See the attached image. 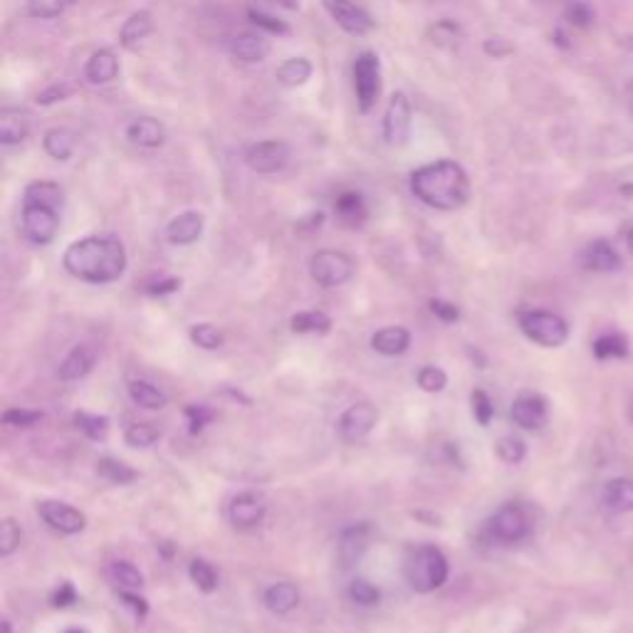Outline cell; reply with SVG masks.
Here are the masks:
<instances>
[{"label":"cell","instance_id":"2e32d148","mask_svg":"<svg viewBox=\"0 0 633 633\" xmlns=\"http://www.w3.org/2000/svg\"><path fill=\"white\" fill-rule=\"evenodd\" d=\"M206 218L198 210H184L176 218H171L166 226V241L171 245H194L204 235Z\"/></svg>","mask_w":633,"mask_h":633},{"label":"cell","instance_id":"74e56055","mask_svg":"<svg viewBox=\"0 0 633 633\" xmlns=\"http://www.w3.org/2000/svg\"><path fill=\"white\" fill-rule=\"evenodd\" d=\"M188 577L204 594H214L218 589V572L214 569V564L206 562V560L191 562Z\"/></svg>","mask_w":633,"mask_h":633},{"label":"cell","instance_id":"9f6ffc18","mask_svg":"<svg viewBox=\"0 0 633 633\" xmlns=\"http://www.w3.org/2000/svg\"><path fill=\"white\" fill-rule=\"evenodd\" d=\"M77 601V591L70 582H62L60 587H57L53 591V597H50V603L55 609H67V607H72V603Z\"/></svg>","mask_w":633,"mask_h":633},{"label":"cell","instance_id":"603a6c76","mask_svg":"<svg viewBox=\"0 0 633 633\" xmlns=\"http://www.w3.org/2000/svg\"><path fill=\"white\" fill-rule=\"evenodd\" d=\"M300 589L290 582H277L273 587H267L263 594V603L267 611L277 613V617H285V613L295 611L300 607Z\"/></svg>","mask_w":633,"mask_h":633},{"label":"cell","instance_id":"7a4b0ae2","mask_svg":"<svg viewBox=\"0 0 633 633\" xmlns=\"http://www.w3.org/2000/svg\"><path fill=\"white\" fill-rule=\"evenodd\" d=\"M411 194L428 208L458 210L470 198V179L458 161H430L411 174Z\"/></svg>","mask_w":633,"mask_h":633},{"label":"cell","instance_id":"f546056e","mask_svg":"<svg viewBox=\"0 0 633 633\" xmlns=\"http://www.w3.org/2000/svg\"><path fill=\"white\" fill-rule=\"evenodd\" d=\"M277 82L283 84V88H304L307 82L312 80V62L307 60V57H290V60H285L280 67H277Z\"/></svg>","mask_w":633,"mask_h":633},{"label":"cell","instance_id":"8d00e7d4","mask_svg":"<svg viewBox=\"0 0 633 633\" xmlns=\"http://www.w3.org/2000/svg\"><path fill=\"white\" fill-rule=\"evenodd\" d=\"M74 426L80 428L90 440H104L110 434V418L97 416V414H88V411H77Z\"/></svg>","mask_w":633,"mask_h":633},{"label":"cell","instance_id":"be15d7a7","mask_svg":"<svg viewBox=\"0 0 633 633\" xmlns=\"http://www.w3.org/2000/svg\"><path fill=\"white\" fill-rule=\"evenodd\" d=\"M3 631L11 633V621H3Z\"/></svg>","mask_w":633,"mask_h":633},{"label":"cell","instance_id":"7402d4cb","mask_svg":"<svg viewBox=\"0 0 633 633\" xmlns=\"http://www.w3.org/2000/svg\"><path fill=\"white\" fill-rule=\"evenodd\" d=\"M119 77V57L112 50H97L84 65V80L90 84H110Z\"/></svg>","mask_w":633,"mask_h":633},{"label":"cell","instance_id":"ba28073f","mask_svg":"<svg viewBox=\"0 0 633 633\" xmlns=\"http://www.w3.org/2000/svg\"><path fill=\"white\" fill-rule=\"evenodd\" d=\"M60 214L62 210L41 206V204H23L21 223L23 235L33 245H50L55 241L57 230H60Z\"/></svg>","mask_w":633,"mask_h":633},{"label":"cell","instance_id":"94428289","mask_svg":"<svg viewBox=\"0 0 633 633\" xmlns=\"http://www.w3.org/2000/svg\"><path fill=\"white\" fill-rule=\"evenodd\" d=\"M626 102H629V107L633 110V82L626 88Z\"/></svg>","mask_w":633,"mask_h":633},{"label":"cell","instance_id":"30bf717a","mask_svg":"<svg viewBox=\"0 0 633 633\" xmlns=\"http://www.w3.org/2000/svg\"><path fill=\"white\" fill-rule=\"evenodd\" d=\"M290 157H292L290 143L283 139H267L253 143V147L245 151V164L251 166L255 174L271 176L290 164Z\"/></svg>","mask_w":633,"mask_h":633},{"label":"cell","instance_id":"52a82bcc","mask_svg":"<svg viewBox=\"0 0 633 633\" xmlns=\"http://www.w3.org/2000/svg\"><path fill=\"white\" fill-rule=\"evenodd\" d=\"M487 532H491L493 540L500 544L522 542L532 532L530 515L525 513L522 505L507 503L491 517V522H487Z\"/></svg>","mask_w":633,"mask_h":633},{"label":"cell","instance_id":"6f0895ef","mask_svg":"<svg viewBox=\"0 0 633 633\" xmlns=\"http://www.w3.org/2000/svg\"><path fill=\"white\" fill-rule=\"evenodd\" d=\"M181 287V280H176V277H164V280H159V283H151L147 287V292L151 297H161V295H171V292H176Z\"/></svg>","mask_w":633,"mask_h":633},{"label":"cell","instance_id":"680465c9","mask_svg":"<svg viewBox=\"0 0 633 633\" xmlns=\"http://www.w3.org/2000/svg\"><path fill=\"white\" fill-rule=\"evenodd\" d=\"M485 53L491 57H505L510 53V45H505L500 37H491V41H485Z\"/></svg>","mask_w":633,"mask_h":633},{"label":"cell","instance_id":"e575fe53","mask_svg":"<svg viewBox=\"0 0 633 633\" xmlns=\"http://www.w3.org/2000/svg\"><path fill=\"white\" fill-rule=\"evenodd\" d=\"M594 357L599 361H607V359H623L629 357V342L623 334L619 332H609V334H601V337L594 342Z\"/></svg>","mask_w":633,"mask_h":633},{"label":"cell","instance_id":"3957f363","mask_svg":"<svg viewBox=\"0 0 633 633\" xmlns=\"http://www.w3.org/2000/svg\"><path fill=\"white\" fill-rule=\"evenodd\" d=\"M450 564L436 544L411 546L404 560V577L416 594H430L448 582Z\"/></svg>","mask_w":633,"mask_h":633},{"label":"cell","instance_id":"277c9868","mask_svg":"<svg viewBox=\"0 0 633 633\" xmlns=\"http://www.w3.org/2000/svg\"><path fill=\"white\" fill-rule=\"evenodd\" d=\"M520 330L527 339L546 349H557L569 339V324L560 314L546 310H527L520 314Z\"/></svg>","mask_w":633,"mask_h":633},{"label":"cell","instance_id":"cb8c5ba5","mask_svg":"<svg viewBox=\"0 0 633 633\" xmlns=\"http://www.w3.org/2000/svg\"><path fill=\"white\" fill-rule=\"evenodd\" d=\"M334 214H337L342 226L359 228L367 220V200L359 191H342L334 200Z\"/></svg>","mask_w":633,"mask_h":633},{"label":"cell","instance_id":"7c38bea8","mask_svg":"<svg viewBox=\"0 0 633 633\" xmlns=\"http://www.w3.org/2000/svg\"><path fill=\"white\" fill-rule=\"evenodd\" d=\"M37 515L43 517V522L47 527H53L55 532L62 534H80L84 527H88V517L84 513L77 510V507L57 500H45L37 505Z\"/></svg>","mask_w":633,"mask_h":633},{"label":"cell","instance_id":"681fc988","mask_svg":"<svg viewBox=\"0 0 633 633\" xmlns=\"http://www.w3.org/2000/svg\"><path fill=\"white\" fill-rule=\"evenodd\" d=\"M186 418H188L191 434H200V430H204L210 421L216 418V411L208 408V406L191 404V406H186Z\"/></svg>","mask_w":633,"mask_h":633},{"label":"cell","instance_id":"f35d334b","mask_svg":"<svg viewBox=\"0 0 633 633\" xmlns=\"http://www.w3.org/2000/svg\"><path fill=\"white\" fill-rule=\"evenodd\" d=\"M70 5L72 0H27V15L37 18V21H55Z\"/></svg>","mask_w":633,"mask_h":633},{"label":"cell","instance_id":"6da1fadb","mask_svg":"<svg viewBox=\"0 0 633 633\" xmlns=\"http://www.w3.org/2000/svg\"><path fill=\"white\" fill-rule=\"evenodd\" d=\"M65 271L82 283L110 285L127 271V251L112 235H88L74 241L62 255Z\"/></svg>","mask_w":633,"mask_h":633},{"label":"cell","instance_id":"4316f807","mask_svg":"<svg viewBox=\"0 0 633 633\" xmlns=\"http://www.w3.org/2000/svg\"><path fill=\"white\" fill-rule=\"evenodd\" d=\"M601 503L611 513H633V481L613 477L601 491Z\"/></svg>","mask_w":633,"mask_h":633},{"label":"cell","instance_id":"4dcf8cb0","mask_svg":"<svg viewBox=\"0 0 633 633\" xmlns=\"http://www.w3.org/2000/svg\"><path fill=\"white\" fill-rule=\"evenodd\" d=\"M43 149L50 159L55 161H67L77 149V137L65 127H55L50 131H45L43 137Z\"/></svg>","mask_w":633,"mask_h":633},{"label":"cell","instance_id":"f5cc1de1","mask_svg":"<svg viewBox=\"0 0 633 633\" xmlns=\"http://www.w3.org/2000/svg\"><path fill=\"white\" fill-rule=\"evenodd\" d=\"M117 594H119V599L124 601V607H127L134 613V617L147 619V613H149V601L147 599L139 597V594L134 591V589H117Z\"/></svg>","mask_w":633,"mask_h":633},{"label":"cell","instance_id":"b9f144b4","mask_svg":"<svg viewBox=\"0 0 633 633\" xmlns=\"http://www.w3.org/2000/svg\"><path fill=\"white\" fill-rule=\"evenodd\" d=\"M191 342L200 349L214 352L223 347V334H220V330L214 327V324H194V327H191Z\"/></svg>","mask_w":633,"mask_h":633},{"label":"cell","instance_id":"83f0119b","mask_svg":"<svg viewBox=\"0 0 633 633\" xmlns=\"http://www.w3.org/2000/svg\"><path fill=\"white\" fill-rule=\"evenodd\" d=\"M23 204H41L62 210L65 206V188L55 181H33L23 191Z\"/></svg>","mask_w":633,"mask_h":633},{"label":"cell","instance_id":"ee69618b","mask_svg":"<svg viewBox=\"0 0 633 633\" xmlns=\"http://www.w3.org/2000/svg\"><path fill=\"white\" fill-rule=\"evenodd\" d=\"M21 540H23L21 525L8 517V520H3V525H0V554H3V557H11L18 546H21Z\"/></svg>","mask_w":633,"mask_h":633},{"label":"cell","instance_id":"8fae6325","mask_svg":"<svg viewBox=\"0 0 633 633\" xmlns=\"http://www.w3.org/2000/svg\"><path fill=\"white\" fill-rule=\"evenodd\" d=\"M324 11L330 13V18L337 23L344 33H349L354 37L369 35L373 31L371 15L359 8L354 0H322Z\"/></svg>","mask_w":633,"mask_h":633},{"label":"cell","instance_id":"f1b7e54d","mask_svg":"<svg viewBox=\"0 0 633 633\" xmlns=\"http://www.w3.org/2000/svg\"><path fill=\"white\" fill-rule=\"evenodd\" d=\"M153 31V21H151V13L149 11H137L131 13L127 21H124L122 31H119V43L127 47V50H134V47H139Z\"/></svg>","mask_w":633,"mask_h":633},{"label":"cell","instance_id":"f6af8a7d","mask_svg":"<svg viewBox=\"0 0 633 633\" xmlns=\"http://www.w3.org/2000/svg\"><path fill=\"white\" fill-rule=\"evenodd\" d=\"M416 381L426 393H440L448 387V373L440 367H424L418 371Z\"/></svg>","mask_w":633,"mask_h":633},{"label":"cell","instance_id":"d4e9b609","mask_svg":"<svg viewBox=\"0 0 633 633\" xmlns=\"http://www.w3.org/2000/svg\"><path fill=\"white\" fill-rule=\"evenodd\" d=\"M94 364H97V352L88 347V344H80V347H74L60 364V379L80 381L94 369Z\"/></svg>","mask_w":633,"mask_h":633},{"label":"cell","instance_id":"d590c367","mask_svg":"<svg viewBox=\"0 0 633 633\" xmlns=\"http://www.w3.org/2000/svg\"><path fill=\"white\" fill-rule=\"evenodd\" d=\"M110 579L117 584L119 589L139 591L143 587V574L134 567L131 562H124V560L110 564Z\"/></svg>","mask_w":633,"mask_h":633},{"label":"cell","instance_id":"e0dca14e","mask_svg":"<svg viewBox=\"0 0 633 633\" xmlns=\"http://www.w3.org/2000/svg\"><path fill=\"white\" fill-rule=\"evenodd\" d=\"M230 55L235 60H241L245 65H257L267 60V55L273 53V45L267 41L265 33H241L230 41Z\"/></svg>","mask_w":633,"mask_h":633},{"label":"cell","instance_id":"8992f818","mask_svg":"<svg viewBox=\"0 0 633 633\" xmlns=\"http://www.w3.org/2000/svg\"><path fill=\"white\" fill-rule=\"evenodd\" d=\"M357 271L354 257L342 251H320L310 257V275L320 287H339Z\"/></svg>","mask_w":633,"mask_h":633},{"label":"cell","instance_id":"c3c4849f","mask_svg":"<svg viewBox=\"0 0 633 633\" xmlns=\"http://www.w3.org/2000/svg\"><path fill=\"white\" fill-rule=\"evenodd\" d=\"M248 18H251V21L261 27V31H265L267 35H287L290 33V25L280 21V18L265 13V11H255V8H251V11H248Z\"/></svg>","mask_w":633,"mask_h":633},{"label":"cell","instance_id":"d6a6232c","mask_svg":"<svg viewBox=\"0 0 633 633\" xmlns=\"http://www.w3.org/2000/svg\"><path fill=\"white\" fill-rule=\"evenodd\" d=\"M97 475L112 485H131L137 481L139 473L131 465L122 463L117 458H100L97 460Z\"/></svg>","mask_w":633,"mask_h":633},{"label":"cell","instance_id":"11a10c76","mask_svg":"<svg viewBox=\"0 0 633 633\" xmlns=\"http://www.w3.org/2000/svg\"><path fill=\"white\" fill-rule=\"evenodd\" d=\"M430 35H434V43L438 45H448V43H453L460 37V27L453 23V21H440L434 31H430Z\"/></svg>","mask_w":633,"mask_h":633},{"label":"cell","instance_id":"db71d44e","mask_svg":"<svg viewBox=\"0 0 633 633\" xmlns=\"http://www.w3.org/2000/svg\"><path fill=\"white\" fill-rule=\"evenodd\" d=\"M428 307H430V312H434L440 322L453 324V322L460 320V310H458V304H453V302H446V300H430Z\"/></svg>","mask_w":633,"mask_h":633},{"label":"cell","instance_id":"bcb514c9","mask_svg":"<svg viewBox=\"0 0 633 633\" xmlns=\"http://www.w3.org/2000/svg\"><path fill=\"white\" fill-rule=\"evenodd\" d=\"M45 418L43 411H25V408H8L3 414V424L11 428H33Z\"/></svg>","mask_w":633,"mask_h":633},{"label":"cell","instance_id":"91938a15","mask_svg":"<svg viewBox=\"0 0 633 633\" xmlns=\"http://www.w3.org/2000/svg\"><path fill=\"white\" fill-rule=\"evenodd\" d=\"M267 5H275V8H283V11H297V0H265Z\"/></svg>","mask_w":633,"mask_h":633},{"label":"cell","instance_id":"6125c7cd","mask_svg":"<svg viewBox=\"0 0 633 633\" xmlns=\"http://www.w3.org/2000/svg\"><path fill=\"white\" fill-rule=\"evenodd\" d=\"M626 245H629V251L633 253V228L629 230V238H626Z\"/></svg>","mask_w":633,"mask_h":633},{"label":"cell","instance_id":"5bb4252c","mask_svg":"<svg viewBox=\"0 0 633 633\" xmlns=\"http://www.w3.org/2000/svg\"><path fill=\"white\" fill-rule=\"evenodd\" d=\"M377 421H379V411L371 404H367V401H361V404H354L342 414L339 436L347 440V444H357V440H364L371 434L373 426H377Z\"/></svg>","mask_w":633,"mask_h":633},{"label":"cell","instance_id":"1f68e13d","mask_svg":"<svg viewBox=\"0 0 633 633\" xmlns=\"http://www.w3.org/2000/svg\"><path fill=\"white\" fill-rule=\"evenodd\" d=\"M129 396L137 406L149 408V411H159L169 404V396L159 387H153L151 381L143 379H134L129 381Z\"/></svg>","mask_w":633,"mask_h":633},{"label":"cell","instance_id":"4fadbf2b","mask_svg":"<svg viewBox=\"0 0 633 633\" xmlns=\"http://www.w3.org/2000/svg\"><path fill=\"white\" fill-rule=\"evenodd\" d=\"M267 515V503L261 493H241L228 505V517L238 530H255Z\"/></svg>","mask_w":633,"mask_h":633},{"label":"cell","instance_id":"ab89813d","mask_svg":"<svg viewBox=\"0 0 633 633\" xmlns=\"http://www.w3.org/2000/svg\"><path fill=\"white\" fill-rule=\"evenodd\" d=\"M495 453L507 465H520L522 460H525V456H527V446H525V440H520V438L503 436L495 444Z\"/></svg>","mask_w":633,"mask_h":633},{"label":"cell","instance_id":"ffe728a7","mask_svg":"<svg viewBox=\"0 0 633 633\" xmlns=\"http://www.w3.org/2000/svg\"><path fill=\"white\" fill-rule=\"evenodd\" d=\"M31 114L21 107H5L0 112V143L3 147H15V143H23L31 134Z\"/></svg>","mask_w":633,"mask_h":633},{"label":"cell","instance_id":"7dc6e473","mask_svg":"<svg viewBox=\"0 0 633 633\" xmlns=\"http://www.w3.org/2000/svg\"><path fill=\"white\" fill-rule=\"evenodd\" d=\"M470 404H473V416H475L477 424L491 426V421L495 416V406H493L491 396H487L483 389H475L473 393H470Z\"/></svg>","mask_w":633,"mask_h":633},{"label":"cell","instance_id":"9c48e42d","mask_svg":"<svg viewBox=\"0 0 633 633\" xmlns=\"http://www.w3.org/2000/svg\"><path fill=\"white\" fill-rule=\"evenodd\" d=\"M411 124H414V112L404 92H396L389 100V107L383 112V139L389 147L401 149L411 139Z\"/></svg>","mask_w":633,"mask_h":633},{"label":"cell","instance_id":"816d5d0a","mask_svg":"<svg viewBox=\"0 0 633 633\" xmlns=\"http://www.w3.org/2000/svg\"><path fill=\"white\" fill-rule=\"evenodd\" d=\"M72 92H74L72 84L55 82V84H50V88H47L45 92L37 94V104H43V107H50V104L65 102L67 97H72Z\"/></svg>","mask_w":633,"mask_h":633},{"label":"cell","instance_id":"e7e4bbea","mask_svg":"<svg viewBox=\"0 0 633 633\" xmlns=\"http://www.w3.org/2000/svg\"><path fill=\"white\" fill-rule=\"evenodd\" d=\"M67 633H84V631H67Z\"/></svg>","mask_w":633,"mask_h":633},{"label":"cell","instance_id":"f907efd6","mask_svg":"<svg viewBox=\"0 0 633 633\" xmlns=\"http://www.w3.org/2000/svg\"><path fill=\"white\" fill-rule=\"evenodd\" d=\"M567 21L577 27H589L594 21V11L587 0H572L567 5Z\"/></svg>","mask_w":633,"mask_h":633},{"label":"cell","instance_id":"5b68a950","mask_svg":"<svg viewBox=\"0 0 633 633\" xmlns=\"http://www.w3.org/2000/svg\"><path fill=\"white\" fill-rule=\"evenodd\" d=\"M354 94L361 114H369L381 97V60L377 53H361L352 65Z\"/></svg>","mask_w":633,"mask_h":633},{"label":"cell","instance_id":"9a60e30c","mask_svg":"<svg viewBox=\"0 0 633 633\" xmlns=\"http://www.w3.org/2000/svg\"><path fill=\"white\" fill-rule=\"evenodd\" d=\"M513 421L525 430H537L546 424V401L534 391H525L513 401Z\"/></svg>","mask_w":633,"mask_h":633},{"label":"cell","instance_id":"60d3db41","mask_svg":"<svg viewBox=\"0 0 633 633\" xmlns=\"http://www.w3.org/2000/svg\"><path fill=\"white\" fill-rule=\"evenodd\" d=\"M161 438V430L157 424H131L124 434V440L131 448H151Z\"/></svg>","mask_w":633,"mask_h":633},{"label":"cell","instance_id":"d6986e66","mask_svg":"<svg viewBox=\"0 0 633 633\" xmlns=\"http://www.w3.org/2000/svg\"><path fill=\"white\" fill-rule=\"evenodd\" d=\"M127 139L139 149H159L166 141V129L159 119L137 117L127 124Z\"/></svg>","mask_w":633,"mask_h":633},{"label":"cell","instance_id":"7bdbcfd3","mask_svg":"<svg viewBox=\"0 0 633 633\" xmlns=\"http://www.w3.org/2000/svg\"><path fill=\"white\" fill-rule=\"evenodd\" d=\"M349 599L354 603H359V607L369 609V607H377V603L381 601V591L367 579H354L349 584Z\"/></svg>","mask_w":633,"mask_h":633},{"label":"cell","instance_id":"836d02e7","mask_svg":"<svg viewBox=\"0 0 633 633\" xmlns=\"http://www.w3.org/2000/svg\"><path fill=\"white\" fill-rule=\"evenodd\" d=\"M290 327L295 334H327L332 330V320L322 310H310L295 314Z\"/></svg>","mask_w":633,"mask_h":633},{"label":"cell","instance_id":"ac0fdd59","mask_svg":"<svg viewBox=\"0 0 633 633\" xmlns=\"http://www.w3.org/2000/svg\"><path fill=\"white\" fill-rule=\"evenodd\" d=\"M371 540V527L369 522H357V525H349L347 530L342 532L339 537V560H342V567H352L354 562L361 560V554L367 552Z\"/></svg>","mask_w":633,"mask_h":633},{"label":"cell","instance_id":"484cf974","mask_svg":"<svg viewBox=\"0 0 633 633\" xmlns=\"http://www.w3.org/2000/svg\"><path fill=\"white\" fill-rule=\"evenodd\" d=\"M371 347L383 357H401L411 347V332L406 327H383L371 337Z\"/></svg>","mask_w":633,"mask_h":633},{"label":"cell","instance_id":"44dd1931","mask_svg":"<svg viewBox=\"0 0 633 633\" xmlns=\"http://www.w3.org/2000/svg\"><path fill=\"white\" fill-rule=\"evenodd\" d=\"M582 263L594 273H613L621 267V255L609 241H594L582 253Z\"/></svg>","mask_w":633,"mask_h":633}]
</instances>
